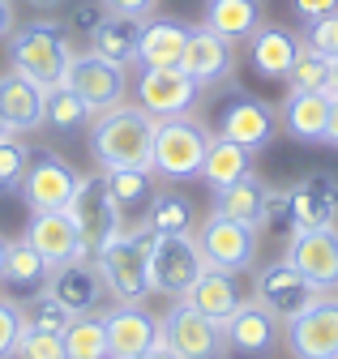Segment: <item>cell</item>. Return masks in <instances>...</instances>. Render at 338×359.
<instances>
[{"label": "cell", "mask_w": 338, "mask_h": 359, "mask_svg": "<svg viewBox=\"0 0 338 359\" xmlns=\"http://www.w3.org/2000/svg\"><path fill=\"white\" fill-rule=\"evenodd\" d=\"M154 116L137 103H120L111 111H99L90 120V158L99 171H124V167H150L154 150Z\"/></svg>", "instance_id": "cell-1"}, {"label": "cell", "mask_w": 338, "mask_h": 359, "mask_svg": "<svg viewBox=\"0 0 338 359\" xmlns=\"http://www.w3.org/2000/svg\"><path fill=\"white\" fill-rule=\"evenodd\" d=\"M158 231L142 218L137 227H124L120 236H111L90 261L99 265V274L107 283V295L116 304H142L150 295V274H146V257L154 248Z\"/></svg>", "instance_id": "cell-2"}, {"label": "cell", "mask_w": 338, "mask_h": 359, "mask_svg": "<svg viewBox=\"0 0 338 359\" xmlns=\"http://www.w3.org/2000/svg\"><path fill=\"white\" fill-rule=\"evenodd\" d=\"M205 146H210V124H201L197 116H172L154 124V150H150V171L180 184V180H201V163H205Z\"/></svg>", "instance_id": "cell-3"}, {"label": "cell", "mask_w": 338, "mask_h": 359, "mask_svg": "<svg viewBox=\"0 0 338 359\" xmlns=\"http://www.w3.org/2000/svg\"><path fill=\"white\" fill-rule=\"evenodd\" d=\"M5 43H9V69L30 77L34 86H56L73 56V43L56 22H30L13 30Z\"/></svg>", "instance_id": "cell-4"}, {"label": "cell", "mask_w": 338, "mask_h": 359, "mask_svg": "<svg viewBox=\"0 0 338 359\" xmlns=\"http://www.w3.org/2000/svg\"><path fill=\"white\" fill-rule=\"evenodd\" d=\"M69 218H73V227L81 236V244H86V252L95 257L111 236L124 231V214L107 189V175L95 171V175H81L77 180V193L69 201Z\"/></svg>", "instance_id": "cell-5"}, {"label": "cell", "mask_w": 338, "mask_h": 359, "mask_svg": "<svg viewBox=\"0 0 338 359\" xmlns=\"http://www.w3.org/2000/svg\"><path fill=\"white\" fill-rule=\"evenodd\" d=\"M205 269V257H201V244L197 236H158L150 257H146V274H150V291L154 295H172V299H184L189 287L201 278Z\"/></svg>", "instance_id": "cell-6"}, {"label": "cell", "mask_w": 338, "mask_h": 359, "mask_svg": "<svg viewBox=\"0 0 338 359\" xmlns=\"http://www.w3.org/2000/svg\"><path fill=\"white\" fill-rule=\"evenodd\" d=\"M60 81H65L95 116L120 107L124 95H129V73H124V65H111V60H103V56H95V52H73Z\"/></svg>", "instance_id": "cell-7"}, {"label": "cell", "mask_w": 338, "mask_h": 359, "mask_svg": "<svg viewBox=\"0 0 338 359\" xmlns=\"http://www.w3.org/2000/svg\"><path fill=\"white\" fill-rule=\"evenodd\" d=\"M283 338L295 359H338V291L317 295L304 312L283 321Z\"/></svg>", "instance_id": "cell-8"}, {"label": "cell", "mask_w": 338, "mask_h": 359, "mask_svg": "<svg viewBox=\"0 0 338 359\" xmlns=\"http://www.w3.org/2000/svg\"><path fill=\"white\" fill-rule=\"evenodd\" d=\"M193 236H197L201 257H205L210 269L244 274V269H252V261H257V227H248V222H236V218H223V214H210Z\"/></svg>", "instance_id": "cell-9"}, {"label": "cell", "mask_w": 338, "mask_h": 359, "mask_svg": "<svg viewBox=\"0 0 338 359\" xmlns=\"http://www.w3.org/2000/svg\"><path fill=\"white\" fill-rule=\"evenodd\" d=\"M163 342L180 359H227V338L223 325L197 312L189 299H176L163 317Z\"/></svg>", "instance_id": "cell-10"}, {"label": "cell", "mask_w": 338, "mask_h": 359, "mask_svg": "<svg viewBox=\"0 0 338 359\" xmlns=\"http://www.w3.org/2000/svg\"><path fill=\"white\" fill-rule=\"evenodd\" d=\"M210 133H219V137L227 142H240L244 150H266L274 142V133H278V111L266 103V99H252V95H227L215 111V128Z\"/></svg>", "instance_id": "cell-11"}, {"label": "cell", "mask_w": 338, "mask_h": 359, "mask_svg": "<svg viewBox=\"0 0 338 359\" xmlns=\"http://www.w3.org/2000/svg\"><path fill=\"white\" fill-rule=\"evenodd\" d=\"M103 334H107V359H142L163 342V321L142 304H111L99 312Z\"/></svg>", "instance_id": "cell-12"}, {"label": "cell", "mask_w": 338, "mask_h": 359, "mask_svg": "<svg viewBox=\"0 0 338 359\" xmlns=\"http://www.w3.org/2000/svg\"><path fill=\"white\" fill-rule=\"evenodd\" d=\"M317 295H321V291H317V287H313V283H309L287 257L262 265V269H257V278H252V299H257L266 312H274L278 321H291L295 312H304Z\"/></svg>", "instance_id": "cell-13"}, {"label": "cell", "mask_w": 338, "mask_h": 359, "mask_svg": "<svg viewBox=\"0 0 338 359\" xmlns=\"http://www.w3.org/2000/svg\"><path fill=\"white\" fill-rule=\"evenodd\" d=\"M201 99V86L176 65V69H142L137 73V107L150 111L154 120H172V116H193Z\"/></svg>", "instance_id": "cell-14"}, {"label": "cell", "mask_w": 338, "mask_h": 359, "mask_svg": "<svg viewBox=\"0 0 338 359\" xmlns=\"http://www.w3.org/2000/svg\"><path fill=\"white\" fill-rule=\"evenodd\" d=\"M77 171L60 158V154H52V150H34L30 154V167H26V180H22V197H26V205H30V214H39V210H69V201H73V193H77Z\"/></svg>", "instance_id": "cell-15"}, {"label": "cell", "mask_w": 338, "mask_h": 359, "mask_svg": "<svg viewBox=\"0 0 338 359\" xmlns=\"http://www.w3.org/2000/svg\"><path fill=\"white\" fill-rule=\"evenodd\" d=\"M338 222V175L309 171L295 189H287V227L291 231H317Z\"/></svg>", "instance_id": "cell-16"}, {"label": "cell", "mask_w": 338, "mask_h": 359, "mask_svg": "<svg viewBox=\"0 0 338 359\" xmlns=\"http://www.w3.org/2000/svg\"><path fill=\"white\" fill-rule=\"evenodd\" d=\"M283 257L300 269L321 295L338 291V222L334 227H317V231H291Z\"/></svg>", "instance_id": "cell-17"}, {"label": "cell", "mask_w": 338, "mask_h": 359, "mask_svg": "<svg viewBox=\"0 0 338 359\" xmlns=\"http://www.w3.org/2000/svg\"><path fill=\"white\" fill-rule=\"evenodd\" d=\"M43 291L56 295L73 317H90V312L107 299V283L99 274V265L90 257H77V261H65V265H52L48 278H43Z\"/></svg>", "instance_id": "cell-18"}, {"label": "cell", "mask_w": 338, "mask_h": 359, "mask_svg": "<svg viewBox=\"0 0 338 359\" xmlns=\"http://www.w3.org/2000/svg\"><path fill=\"white\" fill-rule=\"evenodd\" d=\"M223 338H227V355H244V359H257L270 355L283 338V321L274 312H266L257 299H244L231 317L223 321Z\"/></svg>", "instance_id": "cell-19"}, {"label": "cell", "mask_w": 338, "mask_h": 359, "mask_svg": "<svg viewBox=\"0 0 338 359\" xmlns=\"http://www.w3.org/2000/svg\"><path fill=\"white\" fill-rule=\"evenodd\" d=\"M180 69L205 90V86H219L231 77L236 69V43L215 34L210 26H189V43H184V56H180Z\"/></svg>", "instance_id": "cell-20"}, {"label": "cell", "mask_w": 338, "mask_h": 359, "mask_svg": "<svg viewBox=\"0 0 338 359\" xmlns=\"http://www.w3.org/2000/svg\"><path fill=\"white\" fill-rule=\"evenodd\" d=\"M26 240L34 244V252L52 265H65V261H77V257H90L86 244H81L77 227H73V218L69 210H39L30 214V227H26Z\"/></svg>", "instance_id": "cell-21"}, {"label": "cell", "mask_w": 338, "mask_h": 359, "mask_svg": "<svg viewBox=\"0 0 338 359\" xmlns=\"http://www.w3.org/2000/svg\"><path fill=\"white\" fill-rule=\"evenodd\" d=\"M278 124L287 128V137L295 142H325V124H330V95L325 90H287V99L278 107Z\"/></svg>", "instance_id": "cell-22"}, {"label": "cell", "mask_w": 338, "mask_h": 359, "mask_svg": "<svg viewBox=\"0 0 338 359\" xmlns=\"http://www.w3.org/2000/svg\"><path fill=\"white\" fill-rule=\"evenodd\" d=\"M0 124L9 133H30L43 124V86L22 73H0Z\"/></svg>", "instance_id": "cell-23"}, {"label": "cell", "mask_w": 338, "mask_h": 359, "mask_svg": "<svg viewBox=\"0 0 338 359\" xmlns=\"http://www.w3.org/2000/svg\"><path fill=\"white\" fill-rule=\"evenodd\" d=\"M300 48H304V43L295 39L291 30H283V26H257L252 39H248V60H252V69H257L266 81H283L291 73L295 56H300Z\"/></svg>", "instance_id": "cell-24"}, {"label": "cell", "mask_w": 338, "mask_h": 359, "mask_svg": "<svg viewBox=\"0 0 338 359\" xmlns=\"http://www.w3.org/2000/svg\"><path fill=\"white\" fill-rule=\"evenodd\" d=\"M90 52L111 60V65H137V39H142V18H124V13H103L90 30Z\"/></svg>", "instance_id": "cell-25"}, {"label": "cell", "mask_w": 338, "mask_h": 359, "mask_svg": "<svg viewBox=\"0 0 338 359\" xmlns=\"http://www.w3.org/2000/svg\"><path fill=\"white\" fill-rule=\"evenodd\" d=\"M189 43V26L176 18H150L142 22V39H137V65L142 69H176Z\"/></svg>", "instance_id": "cell-26"}, {"label": "cell", "mask_w": 338, "mask_h": 359, "mask_svg": "<svg viewBox=\"0 0 338 359\" xmlns=\"http://www.w3.org/2000/svg\"><path fill=\"white\" fill-rule=\"evenodd\" d=\"M266 201H270V184L262 175H244L227 189H215V201H210V214H223L236 222H248V227H266Z\"/></svg>", "instance_id": "cell-27"}, {"label": "cell", "mask_w": 338, "mask_h": 359, "mask_svg": "<svg viewBox=\"0 0 338 359\" xmlns=\"http://www.w3.org/2000/svg\"><path fill=\"white\" fill-rule=\"evenodd\" d=\"M197 312H205L210 321H227L231 312L244 304V291H240V274H227V269H201V278L189 287V295H184Z\"/></svg>", "instance_id": "cell-28"}, {"label": "cell", "mask_w": 338, "mask_h": 359, "mask_svg": "<svg viewBox=\"0 0 338 359\" xmlns=\"http://www.w3.org/2000/svg\"><path fill=\"white\" fill-rule=\"evenodd\" d=\"M252 171V150H244L240 142H227L219 133H210L205 146V163H201V180L210 189H227L236 180H244Z\"/></svg>", "instance_id": "cell-29"}, {"label": "cell", "mask_w": 338, "mask_h": 359, "mask_svg": "<svg viewBox=\"0 0 338 359\" xmlns=\"http://www.w3.org/2000/svg\"><path fill=\"white\" fill-rule=\"evenodd\" d=\"M205 26L231 43L252 39V30L262 26V5L257 0H205Z\"/></svg>", "instance_id": "cell-30"}, {"label": "cell", "mask_w": 338, "mask_h": 359, "mask_svg": "<svg viewBox=\"0 0 338 359\" xmlns=\"http://www.w3.org/2000/svg\"><path fill=\"white\" fill-rule=\"evenodd\" d=\"M146 222L158 231V236H189L197 231V210L184 193H172V189H158L146 205Z\"/></svg>", "instance_id": "cell-31"}, {"label": "cell", "mask_w": 338, "mask_h": 359, "mask_svg": "<svg viewBox=\"0 0 338 359\" xmlns=\"http://www.w3.org/2000/svg\"><path fill=\"white\" fill-rule=\"evenodd\" d=\"M48 278V261L34 252V244L22 236V240H9V252H5V287L13 291H39Z\"/></svg>", "instance_id": "cell-32"}, {"label": "cell", "mask_w": 338, "mask_h": 359, "mask_svg": "<svg viewBox=\"0 0 338 359\" xmlns=\"http://www.w3.org/2000/svg\"><path fill=\"white\" fill-rule=\"evenodd\" d=\"M90 120H95V111L81 103L65 81L43 86V124H52L60 133H73V128H86Z\"/></svg>", "instance_id": "cell-33"}, {"label": "cell", "mask_w": 338, "mask_h": 359, "mask_svg": "<svg viewBox=\"0 0 338 359\" xmlns=\"http://www.w3.org/2000/svg\"><path fill=\"white\" fill-rule=\"evenodd\" d=\"M107 175V189L120 205V214H129V210H146L150 197L158 193L154 189V171L150 167H124V171H103Z\"/></svg>", "instance_id": "cell-34"}, {"label": "cell", "mask_w": 338, "mask_h": 359, "mask_svg": "<svg viewBox=\"0 0 338 359\" xmlns=\"http://www.w3.org/2000/svg\"><path fill=\"white\" fill-rule=\"evenodd\" d=\"M22 312H26V330H43V334H65L77 317L56 299V295H48L43 287H39V295H26L22 299Z\"/></svg>", "instance_id": "cell-35"}, {"label": "cell", "mask_w": 338, "mask_h": 359, "mask_svg": "<svg viewBox=\"0 0 338 359\" xmlns=\"http://www.w3.org/2000/svg\"><path fill=\"white\" fill-rule=\"evenodd\" d=\"M65 355L69 359H107V334H103V321L95 317H77L69 330H65Z\"/></svg>", "instance_id": "cell-36"}, {"label": "cell", "mask_w": 338, "mask_h": 359, "mask_svg": "<svg viewBox=\"0 0 338 359\" xmlns=\"http://www.w3.org/2000/svg\"><path fill=\"white\" fill-rule=\"evenodd\" d=\"M30 154L34 150L22 142V133H5V137H0V193H18L22 189Z\"/></svg>", "instance_id": "cell-37"}, {"label": "cell", "mask_w": 338, "mask_h": 359, "mask_svg": "<svg viewBox=\"0 0 338 359\" xmlns=\"http://www.w3.org/2000/svg\"><path fill=\"white\" fill-rule=\"evenodd\" d=\"M283 81H287V90H330V56H321L313 48H300V56H295V65Z\"/></svg>", "instance_id": "cell-38"}, {"label": "cell", "mask_w": 338, "mask_h": 359, "mask_svg": "<svg viewBox=\"0 0 338 359\" xmlns=\"http://www.w3.org/2000/svg\"><path fill=\"white\" fill-rule=\"evenodd\" d=\"M9 359H69L65 355V334H43V330H26L13 346Z\"/></svg>", "instance_id": "cell-39"}, {"label": "cell", "mask_w": 338, "mask_h": 359, "mask_svg": "<svg viewBox=\"0 0 338 359\" xmlns=\"http://www.w3.org/2000/svg\"><path fill=\"white\" fill-rule=\"evenodd\" d=\"M26 334V312H22V299H5L0 295V359H9L18 338Z\"/></svg>", "instance_id": "cell-40"}, {"label": "cell", "mask_w": 338, "mask_h": 359, "mask_svg": "<svg viewBox=\"0 0 338 359\" xmlns=\"http://www.w3.org/2000/svg\"><path fill=\"white\" fill-rule=\"evenodd\" d=\"M304 48L321 52V56H338V13H325V18H313L304 22Z\"/></svg>", "instance_id": "cell-41"}, {"label": "cell", "mask_w": 338, "mask_h": 359, "mask_svg": "<svg viewBox=\"0 0 338 359\" xmlns=\"http://www.w3.org/2000/svg\"><path fill=\"white\" fill-rule=\"evenodd\" d=\"M99 5L107 9V13H124V18H150L154 9H158V0H99Z\"/></svg>", "instance_id": "cell-42"}, {"label": "cell", "mask_w": 338, "mask_h": 359, "mask_svg": "<svg viewBox=\"0 0 338 359\" xmlns=\"http://www.w3.org/2000/svg\"><path fill=\"white\" fill-rule=\"evenodd\" d=\"M291 9H295V18H304V22H313V18L338 13V0H291Z\"/></svg>", "instance_id": "cell-43"}, {"label": "cell", "mask_w": 338, "mask_h": 359, "mask_svg": "<svg viewBox=\"0 0 338 359\" xmlns=\"http://www.w3.org/2000/svg\"><path fill=\"white\" fill-rule=\"evenodd\" d=\"M103 13H107V9L99 5V0H77V5H73V26H77V30H90Z\"/></svg>", "instance_id": "cell-44"}, {"label": "cell", "mask_w": 338, "mask_h": 359, "mask_svg": "<svg viewBox=\"0 0 338 359\" xmlns=\"http://www.w3.org/2000/svg\"><path fill=\"white\" fill-rule=\"evenodd\" d=\"M13 22H18V18H13V0H0V43H5V39L18 30Z\"/></svg>", "instance_id": "cell-45"}, {"label": "cell", "mask_w": 338, "mask_h": 359, "mask_svg": "<svg viewBox=\"0 0 338 359\" xmlns=\"http://www.w3.org/2000/svg\"><path fill=\"white\" fill-rule=\"evenodd\" d=\"M325 146L338 150V99H330V124H325Z\"/></svg>", "instance_id": "cell-46"}, {"label": "cell", "mask_w": 338, "mask_h": 359, "mask_svg": "<svg viewBox=\"0 0 338 359\" xmlns=\"http://www.w3.org/2000/svg\"><path fill=\"white\" fill-rule=\"evenodd\" d=\"M26 5H30L34 13H52V9H60V5H69V0H26Z\"/></svg>", "instance_id": "cell-47"}, {"label": "cell", "mask_w": 338, "mask_h": 359, "mask_svg": "<svg viewBox=\"0 0 338 359\" xmlns=\"http://www.w3.org/2000/svg\"><path fill=\"white\" fill-rule=\"evenodd\" d=\"M142 359H180V355H176L172 346H167V342H158V346H154V351H146Z\"/></svg>", "instance_id": "cell-48"}, {"label": "cell", "mask_w": 338, "mask_h": 359, "mask_svg": "<svg viewBox=\"0 0 338 359\" xmlns=\"http://www.w3.org/2000/svg\"><path fill=\"white\" fill-rule=\"evenodd\" d=\"M325 95H330V99H338V56L330 60V90H325Z\"/></svg>", "instance_id": "cell-49"}, {"label": "cell", "mask_w": 338, "mask_h": 359, "mask_svg": "<svg viewBox=\"0 0 338 359\" xmlns=\"http://www.w3.org/2000/svg\"><path fill=\"white\" fill-rule=\"evenodd\" d=\"M5 252H9V240L0 236V283H5Z\"/></svg>", "instance_id": "cell-50"}, {"label": "cell", "mask_w": 338, "mask_h": 359, "mask_svg": "<svg viewBox=\"0 0 338 359\" xmlns=\"http://www.w3.org/2000/svg\"><path fill=\"white\" fill-rule=\"evenodd\" d=\"M5 133H9V128H5V124H0V137H5Z\"/></svg>", "instance_id": "cell-51"}]
</instances>
